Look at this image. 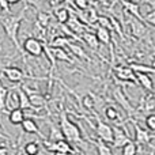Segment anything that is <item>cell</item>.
Returning <instances> with one entry per match:
<instances>
[{
  "instance_id": "cell-1",
  "label": "cell",
  "mask_w": 155,
  "mask_h": 155,
  "mask_svg": "<svg viewBox=\"0 0 155 155\" xmlns=\"http://www.w3.org/2000/svg\"><path fill=\"white\" fill-rule=\"evenodd\" d=\"M26 11H27V5L25 8H22L16 15L8 14L4 18H0V25H2L5 35L10 38L11 42L15 45V48L18 49V51H22L21 44H19V40H18V33H19V27H21V22L23 21Z\"/></svg>"
},
{
  "instance_id": "cell-2",
  "label": "cell",
  "mask_w": 155,
  "mask_h": 155,
  "mask_svg": "<svg viewBox=\"0 0 155 155\" xmlns=\"http://www.w3.org/2000/svg\"><path fill=\"white\" fill-rule=\"evenodd\" d=\"M60 131H61L64 139H67L68 143H80L82 142V134L76 124L68 118L67 113L61 112L60 114Z\"/></svg>"
},
{
  "instance_id": "cell-3",
  "label": "cell",
  "mask_w": 155,
  "mask_h": 155,
  "mask_svg": "<svg viewBox=\"0 0 155 155\" xmlns=\"http://www.w3.org/2000/svg\"><path fill=\"white\" fill-rule=\"evenodd\" d=\"M22 51L33 57H40L44 53V44L38 38L27 37L22 44Z\"/></svg>"
},
{
  "instance_id": "cell-4",
  "label": "cell",
  "mask_w": 155,
  "mask_h": 155,
  "mask_svg": "<svg viewBox=\"0 0 155 155\" xmlns=\"http://www.w3.org/2000/svg\"><path fill=\"white\" fill-rule=\"evenodd\" d=\"M94 131H95L97 136H98V139L101 140V142L104 143H112L113 140V128L109 125V124L104 123V121H101L99 118H97V124L95 127H94Z\"/></svg>"
},
{
  "instance_id": "cell-5",
  "label": "cell",
  "mask_w": 155,
  "mask_h": 155,
  "mask_svg": "<svg viewBox=\"0 0 155 155\" xmlns=\"http://www.w3.org/2000/svg\"><path fill=\"white\" fill-rule=\"evenodd\" d=\"M113 72H114V76L117 78L118 80L137 83L136 82V76H135V72L129 67H127V65H116V67L113 68Z\"/></svg>"
},
{
  "instance_id": "cell-6",
  "label": "cell",
  "mask_w": 155,
  "mask_h": 155,
  "mask_svg": "<svg viewBox=\"0 0 155 155\" xmlns=\"http://www.w3.org/2000/svg\"><path fill=\"white\" fill-rule=\"evenodd\" d=\"M113 98L116 99V102H117V104L120 105L128 114H132V113H134V106L131 105V102H129L128 97L125 95V93H124L123 88L116 87L114 90H113Z\"/></svg>"
},
{
  "instance_id": "cell-7",
  "label": "cell",
  "mask_w": 155,
  "mask_h": 155,
  "mask_svg": "<svg viewBox=\"0 0 155 155\" xmlns=\"http://www.w3.org/2000/svg\"><path fill=\"white\" fill-rule=\"evenodd\" d=\"M2 72L5 76V79L12 83H21V82H23L25 78H27L23 74V71L18 67H5V68H3Z\"/></svg>"
},
{
  "instance_id": "cell-8",
  "label": "cell",
  "mask_w": 155,
  "mask_h": 155,
  "mask_svg": "<svg viewBox=\"0 0 155 155\" xmlns=\"http://www.w3.org/2000/svg\"><path fill=\"white\" fill-rule=\"evenodd\" d=\"M129 27H131V33L135 38H143L148 31L144 22L139 21V19L134 18V16L129 19Z\"/></svg>"
},
{
  "instance_id": "cell-9",
  "label": "cell",
  "mask_w": 155,
  "mask_h": 155,
  "mask_svg": "<svg viewBox=\"0 0 155 155\" xmlns=\"http://www.w3.org/2000/svg\"><path fill=\"white\" fill-rule=\"evenodd\" d=\"M112 128H113V140H112L113 148H123L131 139L127 135V132L120 129L118 127H112Z\"/></svg>"
},
{
  "instance_id": "cell-10",
  "label": "cell",
  "mask_w": 155,
  "mask_h": 155,
  "mask_svg": "<svg viewBox=\"0 0 155 155\" xmlns=\"http://www.w3.org/2000/svg\"><path fill=\"white\" fill-rule=\"evenodd\" d=\"M135 127V144H148L153 140V136L147 131L140 128L139 124L134 123Z\"/></svg>"
},
{
  "instance_id": "cell-11",
  "label": "cell",
  "mask_w": 155,
  "mask_h": 155,
  "mask_svg": "<svg viewBox=\"0 0 155 155\" xmlns=\"http://www.w3.org/2000/svg\"><path fill=\"white\" fill-rule=\"evenodd\" d=\"M16 93H18V107L22 110H33L31 105H30V101H29V95L25 93V90L22 87L16 88Z\"/></svg>"
},
{
  "instance_id": "cell-12",
  "label": "cell",
  "mask_w": 155,
  "mask_h": 155,
  "mask_svg": "<svg viewBox=\"0 0 155 155\" xmlns=\"http://www.w3.org/2000/svg\"><path fill=\"white\" fill-rule=\"evenodd\" d=\"M95 37H97V40L99 41V44H104V45H110V40H112L110 30L98 26L95 29Z\"/></svg>"
},
{
  "instance_id": "cell-13",
  "label": "cell",
  "mask_w": 155,
  "mask_h": 155,
  "mask_svg": "<svg viewBox=\"0 0 155 155\" xmlns=\"http://www.w3.org/2000/svg\"><path fill=\"white\" fill-rule=\"evenodd\" d=\"M135 76H136L137 84H140L144 90L153 93L154 86H153V79L150 78V75H147V74H135Z\"/></svg>"
},
{
  "instance_id": "cell-14",
  "label": "cell",
  "mask_w": 155,
  "mask_h": 155,
  "mask_svg": "<svg viewBox=\"0 0 155 155\" xmlns=\"http://www.w3.org/2000/svg\"><path fill=\"white\" fill-rule=\"evenodd\" d=\"M8 120L12 125H19L22 121L25 120V110L15 107V109H11L8 112Z\"/></svg>"
},
{
  "instance_id": "cell-15",
  "label": "cell",
  "mask_w": 155,
  "mask_h": 155,
  "mask_svg": "<svg viewBox=\"0 0 155 155\" xmlns=\"http://www.w3.org/2000/svg\"><path fill=\"white\" fill-rule=\"evenodd\" d=\"M21 125H22V129H23L26 134H35V135L42 136L41 132H40V129H38L37 123H35L33 118H25V120L21 123Z\"/></svg>"
},
{
  "instance_id": "cell-16",
  "label": "cell",
  "mask_w": 155,
  "mask_h": 155,
  "mask_svg": "<svg viewBox=\"0 0 155 155\" xmlns=\"http://www.w3.org/2000/svg\"><path fill=\"white\" fill-rule=\"evenodd\" d=\"M135 74H147V75H153L155 74V68L153 65H147V64H140V63H132L128 65Z\"/></svg>"
},
{
  "instance_id": "cell-17",
  "label": "cell",
  "mask_w": 155,
  "mask_h": 155,
  "mask_svg": "<svg viewBox=\"0 0 155 155\" xmlns=\"http://www.w3.org/2000/svg\"><path fill=\"white\" fill-rule=\"evenodd\" d=\"M18 107V93L16 90H8L7 97H5V104H4V109H8L10 112L11 109Z\"/></svg>"
},
{
  "instance_id": "cell-18",
  "label": "cell",
  "mask_w": 155,
  "mask_h": 155,
  "mask_svg": "<svg viewBox=\"0 0 155 155\" xmlns=\"http://www.w3.org/2000/svg\"><path fill=\"white\" fill-rule=\"evenodd\" d=\"M124 11L128 12L134 18L143 21V16L140 15V5L137 3H124Z\"/></svg>"
},
{
  "instance_id": "cell-19",
  "label": "cell",
  "mask_w": 155,
  "mask_h": 155,
  "mask_svg": "<svg viewBox=\"0 0 155 155\" xmlns=\"http://www.w3.org/2000/svg\"><path fill=\"white\" fill-rule=\"evenodd\" d=\"M82 37H83V41L87 44V46H90V49L97 51V49L99 48V41L97 40V37H95L94 33H88V31L82 33Z\"/></svg>"
},
{
  "instance_id": "cell-20",
  "label": "cell",
  "mask_w": 155,
  "mask_h": 155,
  "mask_svg": "<svg viewBox=\"0 0 155 155\" xmlns=\"http://www.w3.org/2000/svg\"><path fill=\"white\" fill-rule=\"evenodd\" d=\"M70 15H71V11L68 10V8H57V10H54V18H56V21L59 22L60 25H64L68 22V19H70Z\"/></svg>"
},
{
  "instance_id": "cell-21",
  "label": "cell",
  "mask_w": 155,
  "mask_h": 155,
  "mask_svg": "<svg viewBox=\"0 0 155 155\" xmlns=\"http://www.w3.org/2000/svg\"><path fill=\"white\" fill-rule=\"evenodd\" d=\"M52 52H53V56H54V59L56 60L72 63V59H71L70 53H68L64 48H52Z\"/></svg>"
},
{
  "instance_id": "cell-22",
  "label": "cell",
  "mask_w": 155,
  "mask_h": 155,
  "mask_svg": "<svg viewBox=\"0 0 155 155\" xmlns=\"http://www.w3.org/2000/svg\"><path fill=\"white\" fill-rule=\"evenodd\" d=\"M70 41H74V40L65 37V35H57V37H54V40H52L49 42V46L51 48H65Z\"/></svg>"
},
{
  "instance_id": "cell-23",
  "label": "cell",
  "mask_w": 155,
  "mask_h": 155,
  "mask_svg": "<svg viewBox=\"0 0 155 155\" xmlns=\"http://www.w3.org/2000/svg\"><path fill=\"white\" fill-rule=\"evenodd\" d=\"M67 48H70V51L72 52L75 56H78L79 59H86L87 60L88 57H87V54H86V52L83 51V48H80L79 45H76L74 41H70V42L67 44Z\"/></svg>"
},
{
  "instance_id": "cell-24",
  "label": "cell",
  "mask_w": 155,
  "mask_h": 155,
  "mask_svg": "<svg viewBox=\"0 0 155 155\" xmlns=\"http://www.w3.org/2000/svg\"><path fill=\"white\" fill-rule=\"evenodd\" d=\"M59 140H64V136H63L61 131H60V128H56L54 125H51V134H49L48 142L56 143V142H59Z\"/></svg>"
},
{
  "instance_id": "cell-25",
  "label": "cell",
  "mask_w": 155,
  "mask_h": 155,
  "mask_svg": "<svg viewBox=\"0 0 155 155\" xmlns=\"http://www.w3.org/2000/svg\"><path fill=\"white\" fill-rule=\"evenodd\" d=\"M94 146L97 147V151H98V155H113L112 148L106 144V143L101 142V140H97V142H93Z\"/></svg>"
},
{
  "instance_id": "cell-26",
  "label": "cell",
  "mask_w": 155,
  "mask_h": 155,
  "mask_svg": "<svg viewBox=\"0 0 155 155\" xmlns=\"http://www.w3.org/2000/svg\"><path fill=\"white\" fill-rule=\"evenodd\" d=\"M49 21H51V15L46 12H42V11H40L37 15V21H35V23H37L38 27H42V29H46L49 25Z\"/></svg>"
},
{
  "instance_id": "cell-27",
  "label": "cell",
  "mask_w": 155,
  "mask_h": 155,
  "mask_svg": "<svg viewBox=\"0 0 155 155\" xmlns=\"http://www.w3.org/2000/svg\"><path fill=\"white\" fill-rule=\"evenodd\" d=\"M105 117L110 121H118L120 120V112L114 106H106L105 107Z\"/></svg>"
},
{
  "instance_id": "cell-28",
  "label": "cell",
  "mask_w": 155,
  "mask_h": 155,
  "mask_svg": "<svg viewBox=\"0 0 155 155\" xmlns=\"http://www.w3.org/2000/svg\"><path fill=\"white\" fill-rule=\"evenodd\" d=\"M23 151L26 155H38V153H40V144L37 142H30L27 144H25Z\"/></svg>"
},
{
  "instance_id": "cell-29",
  "label": "cell",
  "mask_w": 155,
  "mask_h": 155,
  "mask_svg": "<svg viewBox=\"0 0 155 155\" xmlns=\"http://www.w3.org/2000/svg\"><path fill=\"white\" fill-rule=\"evenodd\" d=\"M137 154V144H135L132 140H129L125 146L123 147L121 155H136Z\"/></svg>"
},
{
  "instance_id": "cell-30",
  "label": "cell",
  "mask_w": 155,
  "mask_h": 155,
  "mask_svg": "<svg viewBox=\"0 0 155 155\" xmlns=\"http://www.w3.org/2000/svg\"><path fill=\"white\" fill-rule=\"evenodd\" d=\"M8 88L4 87L2 84V80H0V113H8L7 110L4 109V104H5V97H7Z\"/></svg>"
},
{
  "instance_id": "cell-31",
  "label": "cell",
  "mask_w": 155,
  "mask_h": 155,
  "mask_svg": "<svg viewBox=\"0 0 155 155\" xmlns=\"http://www.w3.org/2000/svg\"><path fill=\"white\" fill-rule=\"evenodd\" d=\"M82 105L88 110H93L95 106V98H94L93 94H87L82 98Z\"/></svg>"
},
{
  "instance_id": "cell-32",
  "label": "cell",
  "mask_w": 155,
  "mask_h": 155,
  "mask_svg": "<svg viewBox=\"0 0 155 155\" xmlns=\"http://www.w3.org/2000/svg\"><path fill=\"white\" fill-rule=\"evenodd\" d=\"M97 23H98L101 27H105V29H107V30H112V23H110L109 16L98 15V19H97Z\"/></svg>"
},
{
  "instance_id": "cell-33",
  "label": "cell",
  "mask_w": 155,
  "mask_h": 155,
  "mask_svg": "<svg viewBox=\"0 0 155 155\" xmlns=\"http://www.w3.org/2000/svg\"><path fill=\"white\" fill-rule=\"evenodd\" d=\"M143 22L146 25H150V26H155V10H151L150 12H147L143 16Z\"/></svg>"
},
{
  "instance_id": "cell-34",
  "label": "cell",
  "mask_w": 155,
  "mask_h": 155,
  "mask_svg": "<svg viewBox=\"0 0 155 155\" xmlns=\"http://www.w3.org/2000/svg\"><path fill=\"white\" fill-rule=\"evenodd\" d=\"M74 7L76 8V10H87L88 7H90V3H88V0H74Z\"/></svg>"
},
{
  "instance_id": "cell-35",
  "label": "cell",
  "mask_w": 155,
  "mask_h": 155,
  "mask_svg": "<svg viewBox=\"0 0 155 155\" xmlns=\"http://www.w3.org/2000/svg\"><path fill=\"white\" fill-rule=\"evenodd\" d=\"M146 127L148 128V131H155V114H148L144 120Z\"/></svg>"
},
{
  "instance_id": "cell-36",
  "label": "cell",
  "mask_w": 155,
  "mask_h": 155,
  "mask_svg": "<svg viewBox=\"0 0 155 155\" xmlns=\"http://www.w3.org/2000/svg\"><path fill=\"white\" fill-rule=\"evenodd\" d=\"M11 5L7 3V0H0V8L3 10V12H7V14H11Z\"/></svg>"
},
{
  "instance_id": "cell-37",
  "label": "cell",
  "mask_w": 155,
  "mask_h": 155,
  "mask_svg": "<svg viewBox=\"0 0 155 155\" xmlns=\"http://www.w3.org/2000/svg\"><path fill=\"white\" fill-rule=\"evenodd\" d=\"M26 3L29 5H33V7H35L37 10H40L41 4H42V0H26Z\"/></svg>"
},
{
  "instance_id": "cell-38",
  "label": "cell",
  "mask_w": 155,
  "mask_h": 155,
  "mask_svg": "<svg viewBox=\"0 0 155 155\" xmlns=\"http://www.w3.org/2000/svg\"><path fill=\"white\" fill-rule=\"evenodd\" d=\"M144 2V4L150 5L151 10H155V0H143Z\"/></svg>"
},
{
  "instance_id": "cell-39",
  "label": "cell",
  "mask_w": 155,
  "mask_h": 155,
  "mask_svg": "<svg viewBox=\"0 0 155 155\" xmlns=\"http://www.w3.org/2000/svg\"><path fill=\"white\" fill-rule=\"evenodd\" d=\"M49 2H51L52 5H59V4H61L63 2H65V0H49Z\"/></svg>"
},
{
  "instance_id": "cell-40",
  "label": "cell",
  "mask_w": 155,
  "mask_h": 155,
  "mask_svg": "<svg viewBox=\"0 0 155 155\" xmlns=\"http://www.w3.org/2000/svg\"><path fill=\"white\" fill-rule=\"evenodd\" d=\"M19 2H22V0H7V3L10 5H14V4H18Z\"/></svg>"
},
{
  "instance_id": "cell-41",
  "label": "cell",
  "mask_w": 155,
  "mask_h": 155,
  "mask_svg": "<svg viewBox=\"0 0 155 155\" xmlns=\"http://www.w3.org/2000/svg\"><path fill=\"white\" fill-rule=\"evenodd\" d=\"M97 2L101 3L102 5H109V2H107V0H97Z\"/></svg>"
},
{
  "instance_id": "cell-42",
  "label": "cell",
  "mask_w": 155,
  "mask_h": 155,
  "mask_svg": "<svg viewBox=\"0 0 155 155\" xmlns=\"http://www.w3.org/2000/svg\"><path fill=\"white\" fill-rule=\"evenodd\" d=\"M123 3H135V0H121Z\"/></svg>"
},
{
  "instance_id": "cell-43",
  "label": "cell",
  "mask_w": 155,
  "mask_h": 155,
  "mask_svg": "<svg viewBox=\"0 0 155 155\" xmlns=\"http://www.w3.org/2000/svg\"><path fill=\"white\" fill-rule=\"evenodd\" d=\"M15 155H22V153H21V151H18V153H16Z\"/></svg>"
},
{
  "instance_id": "cell-44",
  "label": "cell",
  "mask_w": 155,
  "mask_h": 155,
  "mask_svg": "<svg viewBox=\"0 0 155 155\" xmlns=\"http://www.w3.org/2000/svg\"><path fill=\"white\" fill-rule=\"evenodd\" d=\"M0 64H2V57H0Z\"/></svg>"
}]
</instances>
